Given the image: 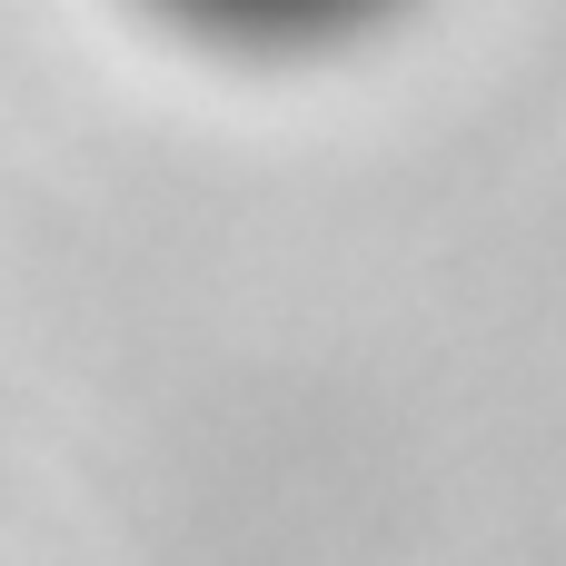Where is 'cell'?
<instances>
[{
    "instance_id": "cell-1",
    "label": "cell",
    "mask_w": 566,
    "mask_h": 566,
    "mask_svg": "<svg viewBox=\"0 0 566 566\" xmlns=\"http://www.w3.org/2000/svg\"><path fill=\"white\" fill-rule=\"evenodd\" d=\"M149 10L219 50H328V40L388 20L398 0H149Z\"/></svg>"
}]
</instances>
